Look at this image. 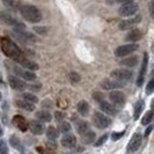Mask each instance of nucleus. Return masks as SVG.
Here are the masks:
<instances>
[{
  "label": "nucleus",
  "mask_w": 154,
  "mask_h": 154,
  "mask_svg": "<svg viewBox=\"0 0 154 154\" xmlns=\"http://www.w3.org/2000/svg\"><path fill=\"white\" fill-rule=\"evenodd\" d=\"M2 4L6 6V7H8L9 9H12V11H20L21 9V7H22V5L19 2V1H13V0H9V1H2Z\"/></svg>",
  "instance_id": "28"
},
{
  "label": "nucleus",
  "mask_w": 154,
  "mask_h": 154,
  "mask_svg": "<svg viewBox=\"0 0 154 154\" xmlns=\"http://www.w3.org/2000/svg\"><path fill=\"white\" fill-rule=\"evenodd\" d=\"M77 131L80 136H84L85 133H87L88 131H91V130H89V125H88V123L85 122V121H80V122H78Z\"/></svg>",
  "instance_id": "27"
},
{
  "label": "nucleus",
  "mask_w": 154,
  "mask_h": 154,
  "mask_svg": "<svg viewBox=\"0 0 154 154\" xmlns=\"http://www.w3.org/2000/svg\"><path fill=\"white\" fill-rule=\"evenodd\" d=\"M139 63V58L137 56H130L129 58L124 59L121 62V65H124L126 67H136Z\"/></svg>",
  "instance_id": "23"
},
{
  "label": "nucleus",
  "mask_w": 154,
  "mask_h": 154,
  "mask_svg": "<svg viewBox=\"0 0 154 154\" xmlns=\"http://www.w3.org/2000/svg\"><path fill=\"white\" fill-rule=\"evenodd\" d=\"M77 110L81 116H84V117L88 116V114H89V104H88V102L85 100L80 101L77 106Z\"/></svg>",
  "instance_id": "20"
},
{
  "label": "nucleus",
  "mask_w": 154,
  "mask_h": 154,
  "mask_svg": "<svg viewBox=\"0 0 154 154\" xmlns=\"http://www.w3.org/2000/svg\"><path fill=\"white\" fill-rule=\"evenodd\" d=\"M13 72L15 73L17 77L22 78L24 80H28V81H34V80H36V75H35L32 72L28 71V69H22L21 67L15 66V67L13 69Z\"/></svg>",
  "instance_id": "12"
},
{
  "label": "nucleus",
  "mask_w": 154,
  "mask_h": 154,
  "mask_svg": "<svg viewBox=\"0 0 154 154\" xmlns=\"http://www.w3.org/2000/svg\"><path fill=\"white\" fill-rule=\"evenodd\" d=\"M93 124L97 128V129H106L111 124V119L107 115L96 111L93 115Z\"/></svg>",
  "instance_id": "5"
},
{
  "label": "nucleus",
  "mask_w": 154,
  "mask_h": 154,
  "mask_svg": "<svg viewBox=\"0 0 154 154\" xmlns=\"http://www.w3.org/2000/svg\"><path fill=\"white\" fill-rule=\"evenodd\" d=\"M62 146L65 148H73L77 145V138L73 134H65L60 140Z\"/></svg>",
  "instance_id": "17"
},
{
  "label": "nucleus",
  "mask_w": 154,
  "mask_h": 154,
  "mask_svg": "<svg viewBox=\"0 0 154 154\" xmlns=\"http://www.w3.org/2000/svg\"><path fill=\"white\" fill-rule=\"evenodd\" d=\"M145 108V103L143 100L137 101V103L134 104V109H133V118L134 119H138L140 114L143 112V110Z\"/></svg>",
  "instance_id": "25"
},
{
  "label": "nucleus",
  "mask_w": 154,
  "mask_h": 154,
  "mask_svg": "<svg viewBox=\"0 0 154 154\" xmlns=\"http://www.w3.org/2000/svg\"><path fill=\"white\" fill-rule=\"evenodd\" d=\"M107 139H108V134H103L99 140L95 141V146L99 147V146H101V145H103V144L107 141Z\"/></svg>",
  "instance_id": "39"
},
{
  "label": "nucleus",
  "mask_w": 154,
  "mask_h": 154,
  "mask_svg": "<svg viewBox=\"0 0 154 154\" xmlns=\"http://www.w3.org/2000/svg\"><path fill=\"white\" fill-rule=\"evenodd\" d=\"M1 51L8 58H12L15 63L21 65L26 59H28L24 54L21 51V49L16 45L15 43L9 39L8 37H1Z\"/></svg>",
  "instance_id": "1"
},
{
  "label": "nucleus",
  "mask_w": 154,
  "mask_h": 154,
  "mask_svg": "<svg viewBox=\"0 0 154 154\" xmlns=\"http://www.w3.org/2000/svg\"><path fill=\"white\" fill-rule=\"evenodd\" d=\"M124 133H125V131H122V132H112V133H111V139H112L114 141H117L118 139H121L122 137H123Z\"/></svg>",
  "instance_id": "38"
},
{
  "label": "nucleus",
  "mask_w": 154,
  "mask_h": 154,
  "mask_svg": "<svg viewBox=\"0 0 154 154\" xmlns=\"http://www.w3.org/2000/svg\"><path fill=\"white\" fill-rule=\"evenodd\" d=\"M36 118L38 119L39 122H51L52 119V116L51 114L48 111V110H41V111H37L36 112Z\"/></svg>",
  "instance_id": "24"
},
{
  "label": "nucleus",
  "mask_w": 154,
  "mask_h": 154,
  "mask_svg": "<svg viewBox=\"0 0 154 154\" xmlns=\"http://www.w3.org/2000/svg\"><path fill=\"white\" fill-rule=\"evenodd\" d=\"M111 78L114 80H117L119 82H123V81H129L131 80L133 77V72L130 69H114L111 73H110Z\"/></svg>",
  "instance_id": "3"
},
{
  "label": "nucleus",
  "mask_w": 154,
  "mask_h": 154,
  "mask_svg": "<svg viewBox=\"0 0 154 154\" xmlns=\"http://www.w3.org/2000/svg\"><path fill=\"white\" fill-rule=\"evenodd\" d=\"M58 136H59V130L58 129H56L54 126H49L46 129V137L50 141H56Z\"/></svg>",
  "instance_id": "26"
},
{
  "label": "nucleus",
  "mask_w": 154,
  "mask_h": 154,
  "mask_svg": "<svg viewBox=\"0 0 154 154\" xmlns=\"http://www.w3.org/2000/svg\"><path fill=\"white\" fill-rule=\"evenodd\" d=\"M152 93H154V79H152L146 86V94L147 95H151Z\"/></svg>",
  "instance_id": "36"
},
{
  "label": "nucleus",
  "mask_w": 154,
  "mask_h": 154,
  "mask_svg": "<svg viewBox=\"0 0 154 154\" xmlns=\"http://www.w3.org/2000/svg\"><path fill=\"white\" fill-rule=\"evenodd\" d=\"M0 16H1V21L5 23V24H7V26H11V27H14V28H15L16 26L20 23L17 20H15L13 16H11L9 14L5 13V12H1V13H0Z\"/></svg>",
  "instance_id": "19"
},
{
  "label": "nucleus",
  "mask_w": 154,
  "mask_h": 154,
  "mask_svg": "<svg viewBox=\"0 0 154 154\" xmlns=\"http://www.w3.org/2000/svg\"><path fill=\"white\" fill-rule=\"evenodd\" d=\"M140 145H141V134L136 132V133L132 134L131 139H130V141L128 144V152H130V153L137 152Z\"/></svg>",
  "instance_id": "8"
},
{
  "label": "nucleus",
  "mask_w": 154,
  "mask_h": 154,
  "mask_svg": "<svg viewBox=\"0 0 154 154\" xmlns=\"http://www.w3.org/2000/svg\"><path fill=\"white\" fill-rule=\"evenodd\" d=\"M21 66L27 69H31V71H36V69H38V65H37L35 62L29 60V59H26V60L21 64Z\"/></svg>",
  "instance_id": "30"
},
{
  "label": "nucleus",
  "mask_w": 154,
  "mask_h": 154,
  "mask_svg": "<svg viewBox=\"0 0 154 154\" xmlns=\"http://www.w3.org/2000/svg\"><path fill=\"white\" fill-rule=\"evenodd\" d=\"M109 99L111 101V104H114L116 107H124L125 106V102H126V99H125V95L123 93L118 92V91H114L109 94Z\"/></svg>",
  "instance_id": "7"
},
{
  "label": "nucleus",
  "mask_w": 154,
  "mask_h": 154,
  "mask_svg": "<svg viewBox=\"0 0 154 154\" xmlns=\"http://www.w3.org/2000/svg\"><path fill=\"white\" fill-rule=\"evenodd\" d=\"M149 9H151V15L154 20V1H151L149 2Z\"/></svg>",
  "instance_id": "44"
},
{
  "label": "nucleus",
  "mask_w": 154,
  "mask_h": 154,
  "mask_svg": "<svg viewBox=\"0 0 154 154\" xmlns=\"http://www.w3.org/2000/svg\"><path fill=\"white\" fill-rule=\"evenodd\" d=\"M20 13L24 20H27L28 22L37 23L42 20V13L38 8L34 5H22V7L20 9Z\"/></svg>",
  "instance_id": "2"
},
{
  "label": "nucleus",
  "mask_w": 154,
  "mask_h": 154,
  "mask_svg": "<svg viewBox=\"0 0 154 154\" xmlns=\"http://www.w3.org/2000/svg\"><path fill=\"white\" fill-rule=\"evenodd\" d=\"M99 106H100V109L107 115L110 116H116L118 114V110L116 108L114 104L109 103V102H106V101H100L99 102Z\"/></svg>",
  "instance_id": "14"
},
{
  "label": "nucleus",
  "mask_w": 154,
  "mask_h": 154,
  "mask_svg": "<svg viewBox=\"0 0 154 154\" xmlns=\"http://www.w3.org/2000/svg\"><path fill=\"white\" fill-rule=\"evenodd\" d=\"M13 124L15 125L20 131H22V132H26L28 130V128H29L28 121L21 115H15L13 117Z\"/></svg>",
  "instance_id": "13"
},
{
  "label": "nucleus",
  "mask_w": 154,
  "mask_h": 154,
  "mask_svg": "<svg viewBox=\"0 0 154 154\" xmlns=\"http://www.w3.org/2000/svg\"><path fill=\"white\" fill-rule=\"evenodd\" d=\"M69 79L71 82H73V84H77V82H79L80 80H81V77L78 74L77 72H71L69 74Z\"/></svg>",
  "instance_id": "35"
},
{
  "label": "nucleus",
  "mask_w": 154,
  "mask_h": 154,
  "mask_svg": "<svg viewBox=\"0 0 154 154\" xmlns=\"http://www.w3.org/2000/svg\"><path fill=\"white\" fill-rule=\"evenodd\" d=\"M16 36H17V38H20L22 42L24 43H28V42H36V36L35 35H32L30 32H27V31H15Z\"/></svg>",
  "instance_id": "18"
},
{
  "label": "nucleus",
  "mask_w": 154,
  "mask_h": 154,
  "mask_svg": "<svg viewBox=\"0 0 154 154\" xmlns=\"http://www.w3.org/2000/svg\"><path fill=\"white\" fill-rule=\"evenodd\" d=\"M101 87L106 91H111L114 92L115 89H118V88H122L124 87L123 82H119L117 80H111V79H104L102 82H101Z\"/></svg>",
  "instance_id": "10"
},
{
  "label": "nucleus",
  "mask_w": 154,
  "mask_h": 154,
  "mask_svg": "<svg viewBox=\"0 0 154 154\" xmlns=\"http://www.w3.org/2000/svg\"><path fill=\"white\" fill-rule=\"evenodd\" d=\"M81 140H82L84 144H87V145L92 144L93 141L95 140V132L88 131L87 133H85L84 136H81Z\"/></svg>",
  "instance_id": "29"
},
{
  "label": "nucleus",
  "mask_w": 154,
  "mask_h": 154,
  "mask_svg": "<svg viewBox=\"0 0 154 154\" xmlns=\"http://www.w3.org/2000/svg\"><path fill=\"white\" fill-rule=\"evenodd\" d=\"M0 153L7 154V146H6V144H5L4 140H1V143H0Z\"/></svg>",
  "instance_id": "41"
},
{
  "label": "nucleus",
  "mask_w": 154,
  "mask_h": 154,
  "mask_svg": "<svg viewBox=\"0 0 154 154\" xmlns=\"http://www.w3.org/2000/svg\"><path fill=\"white\" fill-rule=\"evenodd\" d=\"M29 130L31 131V133L36 134V136H39V134H43L44 131H45V128L42 122L39 121H30L29 122Z\"/></svg>",
  "instance_id": "15"
},
{
  "label": "nucleus",
  "mask_w": 154,
  "mask_h": 154,
  "mask_svg": "<svg viewBox=\"0 0 154 154\" xmlns=\"http://www.w3.org/2000/svg\"><path fill=\"white\" fill-rule=\"evenodd\" d=\"M138 48H139V45L136 44V43H130V44H126V45H121L115 50V56L116 57H119V58H121V57H125V56H128V54L137 51Z\"/></svg>",
  "instance_id": "6"
},
{
  "label": "nucleus",
  "mask_w": 154,
  "mask_h": 154,
  "mask_svg": "<svg viewBox=\"0 0 154 154\" xmlns=\"http://www.w3.org/2000/svg\"><path fill=\"white\" fill-rule=\"evenodd\" d=\"M48 28L46 27H34V31L35 32H37L38 35H45L46 32H48Z\"/></svg>",
  "instance_id": "37"
},
{
  "label": "nucleus",
  "mask_w": 154,
  "mask_h": 154,
  "mask_svg": "<svg viewBox=\"0 0 154 154\" xmlns=\"http://www.w3.org/2000/svg\"><path fill=\"white\" fill-rule=\"evenodd\" d=\"M138 9H139V5L137 2L128 1V2H125L124 5H122V6L119 7L118 13H119L121 16L126 17V16H132L133 14H136Z\"/></svg>",
  "instance_id": "4"
},
{
  "label": "nucleus",
  "mask_w": 154,
  "mask_h": 154,
  "mask_svg": "<svg viewBox=\"0 0 154 154\" xmlns=\"http://www.w3.org/2000/svg\"><path fill=\"white\" fill-rule=\"evenodd\" d=\"M22 99L24 101H28V102H30V103H36V102H38V97L36 96V95H34V94H31V93H23L22 94Z\"/></svg>",
  "instance_id": "31"
},
{
  "label": "nucleus",
  "mask_w": 154,
  "mask_h": 154,
  "mask_svg": "<svg viewBox=\"0 0 154 154\" xmlns=\"http://www.w3.org/2000/svg\"><path fill=\"white\" fill-rule=\"evenodd\" d=\"M46 146L49 147L50 149H56V148H57V144H56V141H49V143L46 144Z\"/></svg>",
  "instance_id": "42"
},
{
  "label": "nucleus",
  "mask_w": 154,
  "mask_h": 154,
  "mask_svg": "<svg viewBox=\"0 0 154 154\" xmlns=\"http://www.w3.org/2000/svg\"><path fill=\"white\" fill-rule=\"evenodd\" d=\"M58 130L59 132H62V133H69L71 130H72V126H71V124L69 122H62V123H59L58 125Z\"/></svg>",
  "instance_id": "32"
},
{
  "label": "nucleus",
  "mask_w": 154,
  "mask_h": 154,
  "mask_svg": "<svg viewBox=\"0 0 154 154\" xmlns=\"http://www.w3.org/2000/svg\"><path fill=\"white\" fill-rule=\"evenodd\" d=\"M153 117H154L153 111H147L146 114L144 115V117L141 118V124H143V125H148V124L152 122Z\"/></svg>",
  "instance_id": "33"
},
{
  "label": "nucleus",
  "mask_w": 154,
  "mask_h": 154,
  "mask_svg": "<svg viewBox=\"0 0 154 154\" xmlns=\"http://www.w3.org/2000/svg\"><path fill=\"white\" fill-rule=\"evenodd\" d=\"M152 130H153V126H152V125H149V126L147 128L146 130H145V133H144V136H145V137L147 138V137L149 136V133L152 132Z\"/></svg>",
  "instance_id": "43"
},
{
  "label": "nucleus",
  "mask_w": 154,
  "mask_h": 154,
  "mask_svg": "<svg viewBox=\"0 0 154 154\" xmlns=\"http://www.w3.org/2000/svg\"><path fill=\"white\" fill-rule=\"evenodd\" d=\"M8 82H9V86L13 88V89H15V91H20V92H22L24 91L28 85L21 80V79H19V77H14V75H9L8 77Z\"/></svg>",
  "instance_id": "9"
},
{
  "label": "nucleus",
  "mask_w": 154,
  "mask_h": 154,
  "mask_svg": "<svg viewBox=\"0 0 154 154\" xmlns=\"http://www.w3.org/2000/svg\"><path fill=\"white\" fill-rule=\"evenodd\" d=\"M152 109H153V112H154V100L152 101Z\"/></svg>",
  "instance_id": "45"
},
{
  "label": "nucleus",
  "mask_w": 154,
  "mask_h": 154,
  "mask_svg": "<svg viewBox=\"0 0 154 154\" xmlns=\"http://www.w3.org/2000/svg\"><path fill=\"white\" fill-rule=\"evenodd\" d=\"M15 106L19 107V108L23 109L26 111H34L35 110V106L28 102V101H24V100H16L15 101Z\"/></svg>",
  "instance_id": "22"
},
{
  "label": "nucleus",
  "mask_w": 154,
  "mask_h": 154,
  "mask_svg": "<svg viewBox=\"0 0 154 154\" xmlns=\"http://www.w3.org/2000/svg\"><path fill=\"white\" fill-rule=\"evenodd\" d=\"M140 21H141V16L140 15L134 16L132 19H128V20H123L119 23V28H121V30H128V29L132 28L133 26H136L137 23H139Z\"/></svg>",
  "instance_id": "16"
},
{
  "label": "nucleus",
  "mask_w": 154,
  "mask_h": 154,
  "mask_svg": "<svg viewBox=\"0 0 154 154\" xmlns=\"http://www.w3.org/2000/svg\"><path fill=\"white\" fill-rule=\"evenodd\" d=\"M9 144H11V146L13 147V148H16V149L21 148V145H20V140L17 139V137H16V136H12V137L9 138Z\"/></svg>",
  "instance_id": "34"
},
{
  "label": "nucleus",
  "mask_w": 154,
  "mask_h": 154,
  "mask_svg": "<svg viewBox=\"0 0 154 154\" xmlns=\"http://www.w3.org/2000/svg\"><path fill=\"white\" fill-rule=\"evenodd\" d=\"M147 64H148V54L145 52V54H144V59H143V63H141V67H140V71H139L138 79H137V86H138V87H141L143 84H144V81H145V74H146Z\"/></svg>",
  "instance_id": "11"
},
{
  "label": "nucleus",
  "mask_w": 154,
  "mask_h": 154,
  "mask_svg": "<svg viewBox=\"0 0 154 154\" xmlns=\"http://www.w3.org/2000/svg\"><path fill=\"white\" fill-rule=\"evenodd\" d=\"M54 118H56L57 122L62 123V121L65 118V114L62 112V111H56V112H54Z\"/></svg>",
  "instance_id": "40"
},
{
  "label": "nucleus",
  "mask_w": 154,
  "mask_h": 154,
  "mask_svg": "<svg viewBox=\"0 0 154 154\" xmlns=\"http://www.w3.org/2000/svg\"><path fill=\"white\" fill-rule=\"evenodd\" d=\"M141 37H143L141 31L138 30V29H133V30H131L126 35L125 39H126L128 42H137V41H140Z\"/></svg>",
  "instance_id": "21"
}]
</instances>
